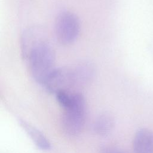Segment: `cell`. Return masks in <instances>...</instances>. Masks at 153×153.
Instances as JSON below:
<instances>
[{"label":"cell","mask_w":153,"mask_h":153,"mask_svg":"<svg viewBox=\"0 0 153 153\" xmlns=\"http://www.w3.org/2000/svg\"><path fill=\"white\" fill-rule=\"evenodd\" d=\"M133 148L134 153H153V133L147 128H141L135 134Z\"/></svg>","instance_id":"8992f818"},{"label":"cell","mask_w":153,"mask_h":153,"mask_svg":"<svg viewBox=\"0 0 153 153\" xmlns=\"http://www.w3.org/2000/svg\"><path fill=\"white\" fill-rule=\"evenodd\" d=\"M80 31V22L77 16L72 12L60 13L55 20L54 33L57 41L63 45L73 43Z\"/></svg>","instance_id":"277c9868"},{"label":"cell","mask_w":153,"mask_h":153,"mask_svg":"<svg viewBox=\"0 0 153 153\" xmlns=\"http://www.w3.org/2000/svg\"><path fill=\"white\" fill-rule=\"evenodd\" d=\"M100 153H127L126 151L112 146H104L100 149Z\"/></svg>","instance_id":"9c48e42d"},{"label":"cell","mask_w":153,"mask_h":153,"mask_svg":"<svg viewBox=\"0 0 153 153\" xmlns=\"http://www.w3.org/2000/svg\"><path fill=\"white\" fill-rule=\"evenodd\" d=\"M18 121L20 127L39 149L47 151L51 148L50 141L41 131L23 119H19Z\"/></svg>","instance_id":"52a82bcc"},{"label":"cell","mask_w":153,"mask_h":153,"mask_svg":"<svg viewBox=\"0 0 153 153\" xmlns=\"http://www.w3.org/2000/svg\"><path fill=\"white\" fill-rule=\"evenodd\" d=\"M95 75L93 64L86 60L72 65L54 68L49 74L42 86L48 92L56 93L59 91H71L89 84Z\"/></svg>","instance_id":"6da1fadb"},{"label":"cell","mask_w":153,"mask_h":153,"mask_svg":"<svg viewBox=\"0 0 153 153\" xmlns=\"http://www.w3.org/2000/svg\"><path fill=\"white\" fill-rule=\"evenodd\" d=\"M85 109L84 96L79 92L72 91L70 105L64 109L61 120L62 127L66 134L75 136L80 133L85 124Z\"/></svg>","instance_id":"3957f363"},{"label":"cell","mask_w":153,"mask_h":153,"mask_svg":"<svg viewBox=\"0 0 153 153\" xmlns=\"http://www.w3.org/2000/svg\"><path fill=\"white\" fill-rule=\"evenodd\" d=\"M114 126V120L111 115L104 112L95 119L93 124V130L97 135L104 137L109 135Z\"/></svg>","instance_id":"ba28073f"},{"label":"cell","mask_w":153,"mask_h":153,"mask_svg":"<svg viewBox=\"0 0 153 153\" xmlns=\"http://www.w3.org/2000/svg\"><path fill=\"white\" fill-rule=\"evenodd\" d=\"M47 40V33L42 27L34 25L25 29L22 33L20 43L23 59L26 58L33 48Z\"/></svg>","instance_id":"5b68a950"},{"label":"cell","mask_w":153,"mask_h":153,"mask_svg":"<svg viewBox=\"0 0 153 153\" xmlns=\"http://www.w3.org/2000/svg\"><path fill=\"white\" fill-rule=\"evenodd\" d=\"M55 60L54 50L48 40L33 48L25 59L32 78L41 85L55 68Z\"/></svg>","instance_id":"7a4b0ae2"}]
</instances>
